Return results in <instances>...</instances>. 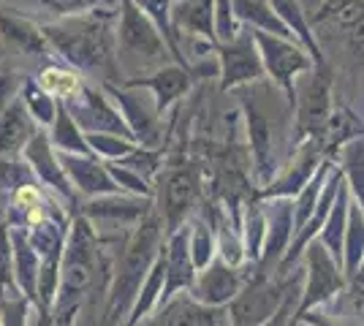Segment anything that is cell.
Listing matches in <instances>:
<instances>
[{
    "instance_id": "cell-6",
    "label": "cell",
    "mask_w": 364,
    "mask_h": 326,
    "mask_svg": "<svg viewBox=\"0 0 364 326\" xmlns=\"http://www.w3.org/2000/svg\"><path fill=\"white\" fill-rule=\"evenodd\" d=\"M161 223L158 220H147L139 226V232L134 234V239L128 242V248L122 253L120 269H117V283L112 291V308H109V318H117L131 299L136 296V291L144 283V275L150 269V261L155 256V245L161 239Z\"/></svg>"
},
{
    "instance_id": "cell-8",
    "label": "cell",
    "mask_w": 364,
    "mask_h": 326,
    "mask_svg": "<svg viewBox=\"0 0 364 326\" xmlns=\"http://www.w3.org/2000/svg\"><path fill=\"white\" fill-rule=\"evenodd\" d=\"M122 3V22H120V49L122 58H136L147 65H166V58L171 55L166 38L155 28L150 16L139 9L134 0Z\"/></svg>"
},
{
    "instance_id": "cell-14",
    "label": "cell",
    "mask_w": 364,
    "mask_h": 326,
    "mask_svg": "<svg viewBox=\"0 0 364 326\" xmlns=\"http://www.w3.org/2000/svg\"><path fill=\"white\" fill-rule=\"evenodd\" d=\"M215 14L218 0H180L171 11V31L177 36H198L218 47V31H215Z\"/></svg>"
},
{
    "instance_id": "cell-38",
    "label": "cell",
    "mask_w": 364,
    "mask_h": 326,
    "mask_svg": "<svg viewBox=\"0 0 364 326\" xmlns=\"http://www.w3.org/2000/svg\"><path fill=\"white\" fill-rule=\"evenodd\" d=\"M11 275V250H9V237L0 226V283H9Z\"/></svg>"
},
{
    "instance_id": "cell-27",
    "label": "cell",
    "mask_w": 364,
    "mask_h": 326,
    "mask_svg": "<svg viewBox=\"0 0 364 326\" xmlns=\"http://www.w3.org/2000/svg\"><path fill=\"white\" fill-rule=\"evenodd\" d=\"M63 166L71 171V177L76 180V185L82 188V190H114V183H112V177H109L107 171L101 169L95 161H76V158H63Z\"/></svg>"
},
{
    "instance_id": "cell-4",
    "label": "cell",
    "mask_w": 364,
    "mask_h": 326,
    "mask_svg": "<svg viewBox=\"0 0 364 326\" xmlns=\"http://www.w3.org/2000/svg\"><path fill=\"white\" fill-rule=\"evenodd\" d=\"M302 275H289L286 280H274L269 275L256 272L245 283L237 299L228 305L231 326H267L280 308L289 302V296L302 286Z\"/></svg>"
},
{
    "instance_id": "cell-7",
    "label": "cell",
    "mask_w": 364,
    "mask_h": 326,
    "mask_svg": "<svg viewBox=\"0 0 364 326\" xmlns=\"http://www.w3.org/2000/svg\"><path fill=\"white\" fill-rule=\"evenodd\" d=\"M253 38H256L258 52H261L267 77H272L274 85L291 101V107L296 109V77L313 71L316 60L310 58V52L302 44H296L291 38H280V36H272V33L264 31H253Z\"/></svg>"
},
{
    "instance_id": "cell-21",
    "label": "cell",
    "mask_w": 364,
    "mask_h": 326,
    "mask_svg": "<svg viewBox=\"0 0 364 326\" xmlns=\"http://www.w3.org/2000/svg\"><path fill=\"white\" fill-rule=\"evenodd\" d=\"M346 177V174H343ZM348 210H350V188L343 180L340 193H337V202L332 207V215L326 220L323 232H321V242L326 245V250L332 253L334 259L343 264V248H346V229H348Z\"/></svg>"
},
{
    "instance_id": "cell-34",
    "label": "cell",
    "mask_w": 364,
    "mask_h": 326,
    "mask_svg": "<svg viewBox=\"0 0 364 326\" xmlns=\"http://www.w3.org/2000/svg\"><path fill=\"white\" fill-rule=\"evenodd\" d=\"M44 87L49 90V95H71L79 90V82H76V77L65 74V71L49 68L44 74Z\"/></svg>"
},
{
    "instance_id": "cell-13",
    "label": "cell",
    "mask_w": 364,
    "mask_h": 326,
    "mask_svg": "<svg viewBox=\"0 0 364 326\" xmlns=\"http://www.w3.org/2000/svg\"><path fill=\"white\" fill-rule=\"evenodd\" d=\"M242 288L245 283L237 272V266H228L223 259L213 261L204 272H198L196 283H193L196 302L207 305V308H223L226 302L231 305Z\"/></svg>"
},
{
    "instance_id": "cell-28",
    "label": "cell",
    "mask_w": 364,
    "mask_h": 326,
    "mask_svg": "<svg viewBox=\"0 0 364 326\" xmlns=\"http://www.w3.org/2000/svg\"><path fill=\"white\" fill-rule=\"evenodd\" d=\"M134 3H136L144 14L150 16L152 22H155V28H158V31H161V36L166 38L171 55L177 58V63H180V65H185V58H182L180 47H177L174 31H171V11H174V0H134Z\"/></svg>"
},
{
    "instance_id": "cell-36",
    "label": "cell",
    "mask_w": 364,
    "mask_h": 326,
    "mask_svg": "<svg viewBox=\"0 0 364 326\" xmlns=\"http://www.w3.org/2000/svg\"><path fill=\"white\" fill-rule=\"evenodd\" d=\"M28 107H31V112L41 123H52V117H55V98L49 93L28 90Z\"/></svg>"
},
{
    "instance_id": "cell-26",
    "label": "cell",
    "mask_w": 364,
    "mask_h": 326,
    "mask_svg": "<svg viewBox=\"0 0 364 326\" xmlns=\"http://www.w3.org/2000/svg\"><path fill=\"white\" fill-rule=\"evenodd\" d=\"M245 256L253 261V264H261V256H264V245H267V229H269V220H267V212L264 207L250 199L247 204V215H245Z\"/></svg>"
},
{
    "instance_id": "cell-35",
    "label": "cell",
    "mask_w": 364,
    "mask_h": 326,
    "mask_svg": "<svg viewBox=\"0 0 364 326\" xmlns=\"http://www.w3.org/2000/svg\"><path fill=\"white\" fill-rule=\"evenodd\" d=\"M356 3H362V0H321L318 11L313 14L310 25H323V22H329V19H334V16H340L343 11L353 9Z\"/></svg>"
},
{
    "instance_id": "cell-15",
    "label": "cell",
    "mask_w": 364,
    "mask_h": 326,
    "mask_svg": "<svg viewBox=\"0 0 364 326\" xmlns=\"http://www.w3.org/2000/svg\"><path fill=\"white\" fill-rule=\"evenodd\" d=\"M196 283V264L191 253V234L188 229H177L168 239L166 253V294L177 288H193Z\"/></svg>"
},
{
    "instance_id": "cell-1",
    "label": "cell",
    "mask_w": 364,
    "mask_h": 326,
    "mask_svg": "<svg viewBox=\"0 0 364 326\" xmlns=\"http://www.w3.org/2000/svg\"><path fill=\"white\" fill-rule=\"evenodd\" d=\"M247 114V139H250V156L256 163V180L261 188L272 185L274 171L280 169V147L286 144L289 120L296 114L286 93L274 82H253L240 93Z\"/></svg>"
},
{
    "instance_id": "cell-10",
    "label": "cell",
    "mask_w": 364,
    "mask_h": 326,
    "mask_svg": "<svg viewBox=\"0 0 364 326\" xmlns=\"http://www.w3.org/2000/svg\"><path fill=\"white\" fill-rule=\"evenodd\" d=\"M218 63H220V90H234L240 85H253L267 79V68L253 38V31H240V36L228 44H218Z\"/></svg>"
},
{
    "instance_id": "cell-32",
    "label": "cell",
    "mask_w": 364,
    "mask_h": 326,
    "mask_svg": "<svg viewBox=\"0 0 364 326\" xmlns=\"http://www.w3.org/2000/svg\"><path fill=\"white\" fill-rule=\"evenodd\" d=\"M55 144H60L65 150H87L82 139H79V134H76V123L68 117V112L63 107H58V125H55Z\"/></svg>"
},
{
    "instance_id": "cell-20",
    "label": "cell",
    "mask_w": 364,
    "mask_h": 326,
    "mask_svg": "<svg viewBox=\"0 0 364 326\" xmlns=\"http://www.w3.org/2000/svg\"><path fill=\"white\" fill-rule=\"evenodd\" d=\"M234 14L237 19L247 22L253 31H264L272 33V36H280V38H291L296 41V36L283 25V19L274 14L269 0H234ZM299 44V41H296Z\"/></svg>"
},
{
    "instance_id": "cell-42",
    "label": "cell",
    "mask_w": 364,
    "mask_h": 326,
    "mask_svg": "<svg viewBox=\"0 0 364 326\" xmlns=\"http://www.w3.org/2000/svg\"><path fill=\"white\" fill-rule=\"evenodd\" d=\"M296 326H310V324H304V321H299V324H296Z\"/></svg>"
},
{
    "instance_id": "cell-18",
    "label": "cell",
    "mask_w": 364,
    "mask_h": 326,
    "mask_svg": "<svg viewBox=\"0 0 364 326\" xmlns=\"http://www.w3.org/2000/svg\"><path fill=\"white\" fill-rule=\"evenodd\" d=\"M191 77H193V74H191L185 65H164V68H158L152 77L131 79L128 85H131V87H150L152 93H155V98H158V112H164L174 98H180V95L188 93Z\"/></svg>"
},
{
    "instance_id": "cell-19",
    "label": "cell",
    "mask_w": 364,
    "mask_h": 326,
    "mask_svg": "<svg viewBox=\"0 0 364 326\" xmlns=\"http://www.w3.org/2000/svg\"><path fill=\"white\" fill-rule=\"evenodd\" d=\"M92 234L90 229L79 220L76 223L74 239H71V248H68V259H65V286L68 291H79L87 280H90L92 269Z\"/></svg>"
},
{
    "instance_id": "cell-43",
    "label": "cell",
    "mask_w": 364,
    "mask_h": 326,
    "mask_svg": "<svg viewBox=\"0 0 364 326\" xmlns=\"http://www.w3.org/2000/svg\"><path fill=\"white\" fill-rule=\"evenodd\" d=\"M289 326H291V324H289Z\"/></svg>"
},
{
    "instance_id": "cell-23",
    "label": "cell",
    "mask_w": 364,
    "mask_h": 326,
    "mask_svg": "<svg viewBox=\"0 0 364 326\" xmlns=\"http://www.w3.org/2000/svg\"><path fill=\"white\" fill-rule=\"evenodd\" d=\"M33 125L22 104H11L6 112H0V156L16 153L25 141L31 139Z\"/></svg>"
},
{
    "instance_id": "cell-40",
    "label": "cell",
    "mask_w": 364,
    "mask_h": 326,
    "mask_svg": "<svg viewBox=\"0 0 364 326\" xmlns=\"http://www.w3.org/2000/svg\"><path fill=\"white\" fill-rule=\"evenodd\" d=\"M6 326H22V308L19 305H9V310H6Z\"/></svg>"
},
{
    "instance_id": "cell-31",
    "label": "cell",
    "mask_w": 364,
    "mask_h": 326,
    "mask_svg": "<svg viewBox=\"0 0 364 326\" xmlns=\"http://www.w3.org/2000/svg\"><path fill=\"white\" fill-rule=\"evenodd\" d=\"M213 250H215V239L210 226L204 223H196L193 226V234H191V253H193V264L196 269H207L210 261H213Z\"/></svg>"
},
{
    "instance_id": "cell-12",
    "label": "cell",
    "mask_w": 364,
    "mask_h": 326,
    "mask_svg": "<svg viewBox=\"0 0 364 326\" xmlns=\"http://www.w3.org/2000/svg\"><path fill=\"white\" fill-rule=\"evenodd\" d=\"M267 220H269L267 245H264V256H261V264H258V272H261V275H269L272 266H274V272H277L283 256L289 253L291 234L296 237V226H294V199H272L269 212H267Z\"/></svg>"
},
{
    "instance_id": "cell-17",
    "label": "cell",
    "mask_w": 364,
    "mask_h": 326,
    "mask_svg": "<svg viewBox=\"0 0 364 326\" xmlns=\"http://www.w3.org/2000/svg\"><path fill=\"white\" fill-rule=\"evenodd\" d=\"M226 313L220 308H207L193 299H174L168 302V308L150 326H220Z\"/></svg>"
},
{
    "instance_id": "cell-29",
    "label": "cell",
    "mask_w": 364,
    "mask_h": 326,
    "mask_svg": "<svg viewBox=\"0 0 364 326\" xmlns=\"http://www.w3.org/2000/svg\"><path fill=\"white\" fill-rule=\"evenodd\" d=\"M85 120H98V128L101 131H112V134H122L125 139H131L134 134L125 128V123H122L120 114H114L112 109L107 107V101H104V95L92 93V90H87L85 93ZM82 120V123H85Z\"/></svg>"
},
{
    "instance_id": "cell-41",
    "label": "cell",
    "mask_w": 364,
    "mask_h": 326,
    "mask_svg": "<svg viewBox=\"0 0 364 326\" xmlns=\"http://www.w3.org/2000/svg\"><path fill=\"white\" fill-rule=\"evenodd\" d=\"M350 286H353V291H356V294L364 291V261H362V266H359V272H356V278L350 280Z\"/></svg>"
},
{
    "instance_id": "cell-16",
    "label": "cell",
    "mask_w": 364,
    "mask_h": 326,
    "mask_svg": "<svg viewBox=\"0 0 364 326\" xmlns=\"http://www.w3.org/2000/svg\"><path fill=\"white\" fill-rule=\"evenodd\" d=\"M269 6H272L274 14L283 19V25L296 36V41L310 52V58L316 60V65H323V63H326V55H323L321 41L316 38V33H313L310 16L304 14L302 3H299V0H269Z\"/></svg>"
},
{
    "instance_id": "cell-33",
    "label": "cell",
    "mask_w": 364,
    "mask_h": 326,
    "mask_svg": "<svg viewBox=\"0 0 364 326\" xmlns=\"http://www.w3.org/2000/svg\"><path fill=\"white\" fill-rule=\"evenodd\" d=\"M14 248H16V266H19V278H22V286L33 291V269H36V256L31 253L28 242L22 234L14 237Z\"/></svg>"
},
{
    "instance_id": "cell-5",
    "label": "cell",
    "mask_w": 364,
    "mask_h": 326,
    "mask_svg": "<svg viewBox=\"0 0 364 326\" xmlns=\"http://www.w3.org/2000/svg\"><path fill=\"white\" fill-rule=\"evenodd\" d=\"M302 256H304V272L307 275H304V291L299 296V305H296V313H294L291 324H296L302 315L316 310L323 302H329L332 296H337L348 286L343 264L326 250V245L321 239H313L304 248Z\"/></svg>"
},
{
    "instance_id": "cell-9",
    "label": "cell",
    "mask_w": 364,
    "mask_h": 326,
    "mask_svg": "<svg viewBox=\"0 0 364 326\" xmlns=\"http://www.w3.org/2000/svg\"><path fill=\"white\" fill-rule=\"evenodd\" d=\"M329 158L326 153V144L321 139H304L302 144L294 147V156L291 161L280 169L277 180L272 185L261 188L256 196V202H264V199H296L302 193V188L316 177L318 166Z\"/></svg>"
},
{
    "instance_id": "cell-39",
    "label": "cell",
    "mask_w": 364,
    "mask_h": 326,
    "mask_svg": "<svg viewBox=\"0 0 364 326\" xmlns=\"http://www.w3.org/2000/svg\"><path fill=\"white\" fill-rule=\"evenodd\" d=\"M14 87H16V79H11L9 74H3V77H0V112H6V109L14 104V101H11Z\"/></svg>"
},
{
    "instance_id": "cell-22",
    "label": "cell",
    "mask_w": 364,
    "mask_h": 326,
    "mask_svg": "<svg viewBox=\"0 0 364 326\" xmlns=\"http://www.w3.org/2000/svg\"><path fill=\"white\" fill-rule=\"evenodd\" d=\"M362 261H364V210L359 207V202L350 199L346 248H343V272H346V278H348V286H350V280L356 278Z\"/></svg>"
},
{
    "instance_id": "cell-30",
    "label": "cell",
    "mask_w": 364,
    "mask_h": 326,
    "mask_svg": "<svg viewBox=\"0 0 364 326\" xmlns=\"http://www.w3.org/2000/svg\"><path fill=\"white\" fill-rule=\"evenodd\" d=\"M28 158H31L33 169L38 171L44 180L55 183L60 190H68V188H65V180H63V174H60V169H58V163H55V158H52V147H49V141H46L44 136H36V139H31V144H28Z\"/></svg>"
},
{
    "instance_id": "cell-2",
    "label": "cell",
    "mask_w": 364,
    "mask_h": 326,
    "mask_svg": "<svg viewBox=\"0 0 364 326\" xmlns=\"http://www.w3.org/2000/svg\"><path fill=\"white\" fill-rule=\"evenodd\" d=\"M46 41L79 68H101L112 52V36L98 16H68L44 28Z\"/></svg>"
},
{
    "instance_id": "cell-25",
    "label": "cell",
    "mask_w": 364,
    "mask_h": 326,
    "mask_svg": "<svg viewBox=\"0 0 364 326\" xmlns=\"http://www.w3.org/2000/svg\"><path fill=\"white\" fill-rule=\"evenodd\" d=\"M0 33L11 47L22 49V52H36V55L46 52V36L41 31H36L25 19L0 14Z\"/></svg>"
},
{
    "instance_id": "cell-37",
    "label": "cell",
    "mask_w": 364,
    "mask_h": 326,
    "mask_svg": "<svg viewBox=\"0 0 364 326\" xmlns=\"http://www.w3.org/2000/svg\"><path fill=\"white\" fill-rule=\"evenodd\" d=\"M38 3H44L46 9H52V11H58L63 16H76L82 14V11H87V9H92L98 0H38Z\"/></svg>"
},
{
    "instance_id": "cell-11",
    "label": "cell",
    "mask_w": 364,
    "mask_h": 326,
    "mask_svg": "<svg viewBox=\"0 0 364 326\" xmlns=\"http://www.w3.org/2000/svg\"><path fill=\"white\" fill-rule=\"evenodd\" d=\"M198 196V169L193 163H180L166 171L161 185V212L171 232L182 229L180 223L191 212Z\"/></svg>"
},
{
    "instance_id": "cell-3",
    "label": "cell",
    "mask_w": 364,
    "mask_h": 326,
    "mask_svg": "<svg viewBox=\"0 0 364 326\" xmlns=\"http://www.w3.org/2000/svg\"><path fill=\"white\" fill-rule=\"evenodd\" d=\"M334 101V77L329 63L316 65L296 79V123H294V147L304 139H321L326 136V128L332 120Z\"/></svg>"
},
{
    "instance_id": "cell-24",
    "label": "cell",
    "mask_w": 364,
    "mask_h": 326,
    "mask_svg": "<svg viewBox=\"0 0 364 326\" xmlns=\"http://www.w3.org/2000/svg\"><path fill=\"white\" fill-rule=\"evenodd\" d=\"M337 158H340V171L346 174V183L353 193V202H359L364 210V136L348 141L337 153Z\"/></svg>"
}]
</instances>
